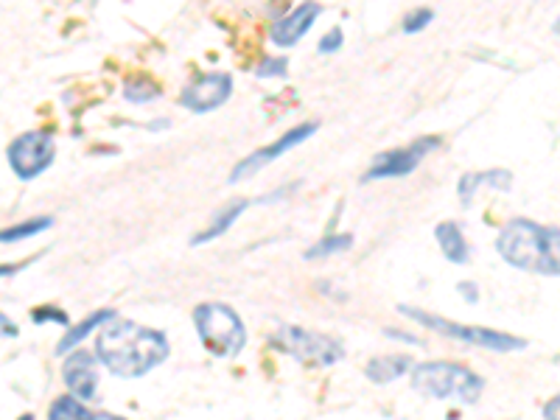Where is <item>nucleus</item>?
I'll list each match as a JSON object with an SVG mask.
<instances>
[{
    "mask_svg": "<svg viewBox=\"0 0 560 420\" xmlns=\"http://www.w3.org/2000/svg\"><path fill=\"white\" fill-rule=\"evenodd\" d=\"M62 378H65V387L70 390L73 398H79L82 404L93 401L98 390V359L96 353L90 350H70L65 367H62Z\"/></svg>",
    "mask_w": 560,
    "mask_h": 420,
    "instance_id": "obj_11",
    "label": "nucleus"
},
{
    "mask_svg": "<svg viewBox=\"0 0 560 420\" xmlns=\"http://www.w3.org/2000/svg\"><path fill=\"white\" fill-rule=\"evenodd\" d=\"M434 238H437V247L446 255L448 264H468V241L465 233L457 222H440L434 227Z\"/></svg>",
    "mask_w": 560,
    "mask_h": 420,
    "instance_id": "obj_17",
    "label": "nucleus"
},
{
    "mask_svg": "<svg viewBox=\"0 0 560 420\" xmlns=\"http://www.w3.org/2000/svg\"><path fill=\"white\" fill-rule=\"evenodd\" d=\"M31 320H34V322H59V325H70L68 314H65V311H59V308H56V306L34 308V311H31Z\"/></svg>",
    "mask_w": 560,
    "mask_h": 420,
    "instance_id": "obj_24",
    "label": "nucleus"
},
{
    "mask_svg": "<svg viewBox=\"0 0 560 420\" xmlns=\"http://www.w3.org/2000/svg\"><path fill=\"white\" fill-rule=\"evenodd\" d=\"M412 390L434 401H460L476 404L485 392V378L471 367L457 362H420L409 370Z\"/></svg>",
    "mask_w": 560,
    "mask_h": 420,
    "instance_id": "obj_3",
    "label": "nucleus"
},
{
    "mask_svg": "<svg viewBox=\"0 0 560 420\" xmlns=\"http://www.w3.org/2000/svg\"><path fill=\"white\" fill-rule=\"evenodd\" d=\"M230 96H233V76L224 70H213V73L194 79L182 90L180 104L194 115H205V112L219 110L222 104H227Z\"/></svg>",
    "mask_w": 560,
    "mask_h": 420,
    "instance_id": "obj_10",
    "label": "nucleus"
},
{
    "mask_svg": "<svg viewBox=\"0 0 560 420\" xmlns=\"http://www.w3.org/2000/svg\"><path fill=\"white\" fill-rule=\"evenodd\" d=\"M457 292H460L462 297H465V300L471 303V306H474L476 300H479V286H476V283H471V280H462L460 286H457Z\"/></svg>",
    "mask_w": 560,
    "mask_h": 420,
    "instance_id": "obj_26",
    "label": "nucleus"
},
{
    "mask_svg": "<svg viewBox=\"0 0 560 420\" xmlns=\"http://www.w3.org/2000/svg\"><path fill=\"white\" fill-rule=\"evenodd\" d=\"M320 14V3H300L297 9H292L286 17H280L278 23L272 26L269 40L275 42L278 48H292V45H297L311 31V26L317 23Z\"/></svg>",
    "mask_w": 560,
    "mask_h": 420,
    "instance_id": "obj_12",
    "label": "nucleus"
},
{
    "mask_svg": "<svg viewBox=\"0 0 560 420\" xmlns=\"http://www.w3.org/2000/svg\"><path fill=\"white\" fill-rule=\"evenodd\" d=\"M558 247V230L532 222V219L507 222L499 238H496V252L502 255V261H507L513 269L532 272V275H541V278H558Z\"/></svg>",
    "mask_w": 560,
    "mask_h": 420,
    "instance_id": "obj_2",
    "label": "nucleus"
},
{
    "mask_svg": "<svg viewBox=\"0 0 560 420\" xmlns=\"http://www.w3.org/2000/svg\"><path fill=\"white\" fill-rule=\"evenodd\" d=\"M269 345L292 356L294 362H300L303 367H334L336 362L345 359V348L334 336H325L303 325H292V322H280L269 336Z\"/></svg>",
    "mask_w": 560,
    "mask_h": 420,
    "instance_id": "obj_5",
    "label": "nucleus"
},
{
    "mask_svg": "<svg viewBox=\"0 0 560 420\" xmlns=\"http://www.w3.org/2000/svg\"><path fill=\"white\" fill-rule=\"evenodd\" d=\"M54 227V219L51 216H37V219H26V222L14 224V227H6L0 230V244H14V241H26V238H34L42 230Z\"/></svg>",
    "mask_w": 560,
    "mask_h": 420,
    "instance_id": "obj_20",
    "label": "nucleus"
},
{
    "mask_svg": "<svg viewBox=\"0 0 560 420\" xmlns=\"http://www.w3.org/2000/svg\"><path fill=\"white\" fill-rule=\"evenodd\" d=\"M353 244H356V238L350 236V233H328V236H322L317 244H311L303 258H306V261H322V258L348 252Z\"/></svg>",
    "mask_w": 560,
    "mask_h": 420,
    "instance_id": "obj_19",
    "label": "nucleus"
},
{
    "mask_svg": "<svg viewBox=\"0 0 560 420\" xmlns=\"http://www.w3.org/2000/svg\"><path fill=\"white\" fill-rule=\"evenodd\" d=\"M513 185V174L504 171V168H488V171H468L462 174L460 185H457V194H460V202L468 208L474 202V196L479 191H510Z\"/></svg>",
    "mask_w": 560,
    "mask_h": 420,
    "instance_id": "obj_13",
    "label": "nucleus"
},
{
    "mask_svg": "<svg viewBox=\"0 0 560 420\" xmlns=\"http://www.w3.org/2000/svg\"><path fill=\"white\" fill-rule=\"evenodd\" d=\"M434 12L432 9H415L404 17V34H418L426 26H432Z\"/></svg>",
    "mask_w": 560,
    "mask_h": 420,
    "instance_id": "obj_23",
    "label": "nucleus"
},
{
    "mask_svg": "<svg viewBox=\"0 0 560 420\" xmlns=\"http://www.w3.org/2000/svg\"><path fill=\"white\" fill-rule=\"evenodd\" d=\"M171 345L157 328H146L135 320H110L96 336V359L112 376L140 378L166 362Z\"/></svg>",
    "mask_w": 560,
    "mask_h": 420,
    "instance_id": "obj_1",
    "label": "nucleus"
},
{
    "mask_svg": "<svg viewBox=\"0 0 560 420\" xmlns=\"http://www.w3.org/2000/svg\"><path fill=\"white\" fill-rule=\"evenodd\" d=\"M48 420H124L118 415H110V412H93L73 395H59L51 409H48Z\"/></svg>",
    "mask_w": 560,
    "mask_h": 420,
    "instance_id": "obj_18",
    "label": "nucleus"
},
{
    "mask_svg": "<svg viewBox=\"0 0 560 420\" xmlns=\"http://www.w3.org/2000/svg\"><path fill=\"white\" fill-rule=\"evenodd\" d=\"M194 328L199 342L219 359H236L247 348V325L236 308L210 300L194 308Z\"/></svg>",
    "mask_w": 560,
    "mask_h": 420,
    "instance_id": "obj_4",
    "label": "nucleus"
},
{
    "mask_svg": "<svg viewBox=\"0 0 560 420\" xmlns=\"http://www.w3.org/2000/svg\"><path fill=\"white\" fill-rule=\"evenodd\" d=\"M342 42H345L342 28H331V31L320 40V54H336V51L342 48Z\"/></svg>",
    "mask_w": 560,
    "mask_h": 420,
    "instance_id": "obj_25",
    "label": "nucleus"
},
{
    "mask_svg": "<svg viewBox=\"0 0 560 420\" xmlns=\"http://www.w3.org/2000/svg\"><path fill=\"white\" fill-rule=\"evenodd\" d=\"M317 129H320V124H317V121H308V124L294 126V129H289V132H286L283 138L275 140V143H269V146H264V149L252 152L250 157H244V160H241V163H238V166L230 171V177H227V180H230V182L250 180L252 174H258V171L269 166L272 160H278V157H283L286 152L297 149L300 143H306L311 135H317Z\"/></svg>",
    "mask_w": 560,
    "mask_h": 420,
    "instance_id": "obj_9",
    "label": "nucleus"
},
{
    "mask_svg": "<svg viewBox=\"0 0 560 420\" xmlns=\"http://www.w3.org/2000/svg\"><path fill=\"white\" fill-rule=\"evenodd\" d=\"M6 154H9V166L20 180H37L54 163L56 140L51 132L31 129L14 140Z\"/></svg>",
    "mask_w": 560,
    "mask_h": 420,
    "instance_id": "obj_7",
    "label": "nucleus"
},
{
    "mask_svg": "<svg viewBox=\"0 0 560 420\" xmlns=\"http://www.w3.org/2000/svg\"><path fill=\"white\" fill-rule=\"evenodd\" d=\"M124 98L132 104H149L154 98H160V84L152 76H132L124 84Z\"/></svg>",
    "mask_w": 560,
    "mask_h": 420,
    "instance_id": "obj_21",
    "label": "nucleus"
},
{
    "mask_svg": "<svg viewBox=\"0 0 560 420\" xmlns=\"http://www.w3.org/2000/svg\"><path fill=\"white\" fill-rule=\"evenodd\" d=\"M398 311L409 317L412 322H418L423 328H429L434 334L448 336V339H460L471 348L493 350V353H516V350L527 348V339L513 334H504V331H493V328H476V325H460V322H451L446 317H437L432 311H423L415 306H398Z\"/></svg>",
    "mask_w": 560,
    "mask_h": 420,
    "instance_id": "obj_6",
    "label": "nucleus"
},
{
    "mask_svg": "<svg viewBox=\"0 0 560 420\" xmlns=\"http://www.w3.org/2000/svg\"><path fill=\"white\" fill-rule=\"evenodd\" d=\"M118 314H115V308H101V311H93L87 320H82L79 325H68V331H65V336L59 339V345H56V353L59 356H68L70 350H76L79 345H82L87 336L93 334L96 328H101L104 322L115 320Z\"/></svg>",
    "mask_w": 560,
    "mask_h": 420,
    "instance_id": "obj_15",
    "label": "nucleus"
},
{
    "mask_svg": "<svg viewBox=\"0 0 560 420\" xmlns=\"http://www.w3.org/2000/svg\"><path fill=\"white\" fill-rule=\"evenodd\" d=\"M17 420H37V418H34L31 412H26V415H20V418H17Z\"/></svg>",
    "mask_w": 560,
    "mask_h": 420,
    "instance_id": "obj_29",
    "label": "nucleus"
},
{
    "mask_svg": "<svg viewBox=\"0 0 560 420\" xmlns=\"http://www.w3.org/2000/svg\"><path fill=\"white\" fill-rule=\"evenodd\" d=\"M17 334H20V331H17V325L12 322V317H6V314L0 311V336H3V339H14Z\"/></svg>",
    "mask_w": 560,
    "mask_h": 420,
    "instance_id": "obj_27",
    "label": "nucleus"
},
{
    "mask_svg": "<svg viewBox=\"0 0 560 420\" xmlns=\"http://www.w3.org/2000/svg\"><path fill=\"white\" fill-rule=\"evenodd\" d=\"M440 149V138H418L412 143H406L401 149H390V152H381L373 160V166L364 171L362 182H373V180H395V177H406L412 174L415 168L434 152Z\"/></svg>",
    "mask_w": 560,
    "mask_h": 420,
    "instance_id": "obj_8",
    "label": "nucleus"
},
{
    "mask_svg": "<svg viewBox=\"0 0 560 420\" xmlns=\"http://www.w3.org/2000/svg\"><path fill=\"white\" fill-rule=\"evenodd\" d=\"M412 364L415 362L404 353H387V356H376L364 364V376L373 384H392V381L404 378L412 370Z\"/></svg>",
    "mask_w": 560,
    "mask_h": 420,
    "instance_id": "obj_14",
    "label": "nucleus"
},
{
    "mask_svg": "<svg viewBox=\"0 0 560 420\" xmlns=\"http://www.w3.org/2000/svg\"><path fill=\"white\" fill-rule=\"evenodd\" d=\"M558 412H560V398L558 395H552L544 406V420H558Z\"/></svg>",
    "mask_w": 560,
    "mask_h": 420,
    "instance_id": "obj_28",
    "label": "nucleus"
},
{
    "mask_svg": "<svg viewBox=\"0 0 560 420\" xmlns=\"http://www.w3.org/2000/svg\"><path fill=\"white\" fill-rule=\"evenodd\" d=\"M250 208V202L247 199H233L230 205H224L222 210H216V216L210 219V224L199 233V236L191 238V244L194 247H202V244H210V241H216V238H222L233 224L238 222V216L244 213V210Z\"/></svg>",
    "mask_w": 560,
    "mask_h": 420,
    "instance_id": "obj_16",
    "label": "nucleus"
},
{
    "mask_svg": "<svg viewBox=\"0 0 560 420\" xmlns=\"http://www.w3.org/2000/svg\"><path fill=\"white\" fill-rule=\"evenodd\" d=\"M286 70H289L286 56H264L255 68V76L258 79H280V76H286Z\"/></svg>",
    "mask_w": 560,
    "mask_h": 420,
    "instance_id": "obj_22",
    "label": "nucleus"
}]
</instances>
